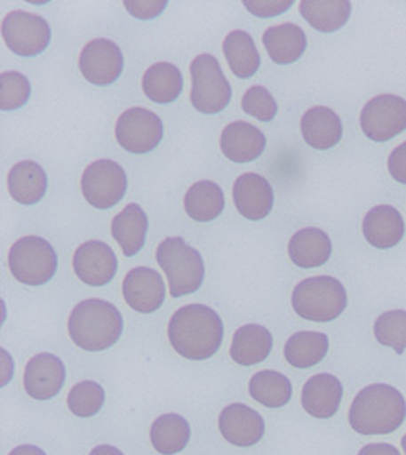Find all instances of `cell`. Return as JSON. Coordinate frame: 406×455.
Returning <instances> with one entry per match:
<instances>
[{
    "instance_id": "obj_26",
    "label": "cell",
    "mask_w": 406,
    "mask_h": 455,
    "mask_svg": "<svg viewBox=\"0 0 406 455\" xmlns=\"http://www.w3.org/2000/svg\"><path fill=\"white\" fill-rule=\"evenodd\" d=\"M263 44L275 63L291 65L303 56L308 41L300 26L288 22L266 29Z\"/></svg>"
},
{
    "instance_id": "obj_22",
    "label": "cell",
    "mask_w": 406,
    "mask_h": 455,
    "mask_svg": "<svg viewBox=\"0 0 406 455\" xmlns=\"http://www.w3.org/2000/svg\"><path fill=\"white\" fill-rule=\"evenodd\" d=\"M7 188L20 205H36L48 192V176L39 163L19 161L9 172Z\"/></svg>"
},
{
    "instance_id": "obj_25",
    "label": "cell",
    "mask_w": 406,
    "mask_h": 455,
    "mask_svg": "<svg viewBox=\"0 0 406 455\" xmlns=\"http://www.w3.org/2000/svg\"><path fill=\"white\" fill-rule=\"evenodd\" d=\"M147 228V215L138 204L125 205L123 212L112 219V235L127 258L136 256L144 247Z\"/></svg>"
},
{
    "instance_id": "obj_4",
    "label": "cell",
    "mask_w": 406,
    "mask_h": 455,
    "mask_svg": "<svg viewBox=\"0 0 406 455\" xmlns=\"http://www.w3.org/2000/svg\"><path fill=\"white\" fill-rule=\"evenodd\" d=\"M156 261L166 275L171 297L192 295L205 280L202 254L183 237H166L156 249Z\"/></svg>"
},
{
    "instance_id": "obj_1",
    "label": "cell",
    "mask_w": 406,
    "mask_h": 455,
    "mask_svg": "<svg viewBox=\"0 0 406 455\" xmlns=\"http://www.w3.org/2000/svg\"><path fill=\"white\" fill-rule=\"evenodd\" d=\"M171 347L188 361L211 359L224 340V323L207 305H185L178 308L168 323Z\"/></svg>"
},
{
    "instance_id": "obj_24",
    "label": "cell",
    "mask_w": 406,
    "mask_h": 455,
    "mask_svg": "<svg viewBox=\"0 0 406 455\" xmlns=\"http://www.w3.org/2000/svg\"><path fill=\"white\" fill-rule=\"evenodd\" d=\"M273 349V335L258 323H248L237 329L232 344H230V357L239 366H254L266 361Z\"/></svg>"
},
{
    "instance_id": "obj_15",
    "label": "cell",
    "mask_w": 406,
    "mask_h": 455,
    "mask_svg": "<svg viewBox=\"0 0 406 455\" xmlns=\"http://www.w3.org/2000/svg\"><path fill=\"white\" fill-rule=\"evenodd\" d=\"M125 303L139 314H155L164 303L166 286L156 269L139 266L131 269L123 281Z\"/></svg>"
},
{
    "instance_id": "obj_32",
    "label": "cell",
    "mask_w": 406,
    "mask_h": 455,
    "mask_svg": "<svg viewBox=\"0 0 406 455\" xmlns=\"http://www.w3.org/2000/svg\"><path fill=\"white\" fill-rule=\"evenodd\" d=\"M329 352V337L322 332L293 333L284 346V359L290 366L308 369L325 359Z\"/></svg>"
},
{
    "instance_id": "obj_44",
    "label": "cell",
    "mask_w": 406,
    "mask_h": 455,
    "mask_svg": "<svg viewBox=\"0 0 406 455\" xmlns=\"http://www.w3.org/2000/svg\"><path fill=\"white\" fill-rule=\"evenodd\" d=\"M402 445H403V451H405L406 455V435L403 437V440H402Z\"/></svg>"
},
{
    "instance_id": "obj_20",
    "label": "cell",
    "mask_w": 406,
    "mask_h": 455,
    "mask_svg": "<svg viewBox=\"0 0 406 455\" xmlns=\"http://www.w3.org/2000/svg\"><path fill=\"white\" fill-rule=\"evenodd\" d=\"M300 129L305 142L317 151L336 148L344 132L340 117L332 108L322 106L312 107L303 114Z\"/></svg>"
},
{
    "instance_id": "obj_5",
    "label": "cell",
    "mask_w": 406,
    "mask_h": 455,
    "mask_svg": "<svg viewBox=\"0 0 406 455\" xmlns=\"http://www.w3.org/2000/svg\"><path fill=\"white\" fill-rule=\"evenodd\" d=\"M297 315L308 322H332L347 307V291L332 276H314L300 281L291 295Z\"/></svg>"
},
{
    "instance_id": "obj_23",
    "label": "cell",
    "mask_w": 406,
    "mask_h": 455,
    "mask_svg": "<svg viewBox=\"0 0 406 455\" xmlns=\"http://www.w3.org/2000/svg\"><path fill=\"white\" fill-rule=\"evenodd\" d=\"M288 254L299 267H320L332 256V241L322 228H301L290 239Z\"/></svg>"
},
{
    "instance_id": "obj_10",
    "label": "cell",
    "mask_w": 406,
    "mask_h": 455,
    "mask_svg": "<svg viewBox=\"0 0 406 455\" xmlns=\"http://www.w3.org/2000/svg\"><path fill=\"white\" fill-rule=\"evenodd\" d=\"M164 125L149 108L131 107L121 114L115 124V140L119 146L132 155H147L163 140Z\"/></svg>"
},
{
    "instance_id": "obj_40",
    "label": "cell",
    "mask_w": 406,
    "mask_h": 455,
    "mask_svg": "<svg viewBox=\"0 0 406 455\" xmlns=\"http://www.w3.org/2000/svg\"><path fill=\"white\" fill-rule=\"evenodd\" d=\"M388 170L398 183L406 185V140L389 155Z\"/></svg>"
},
{
    "instance_id": "obj_38",
    "label": "cell",
    "mask_w": 406,
    "mask_h": 455,
    "mask_svg": "<svg viewBox=\"0 0 406 455\" xmlns=\"http://www.w3.org/2000/svg\"><path fill=\"white\" fill-rule=\"evenodd\" d=\"M293 5L291 0H246L244 7L248 9L252 16L258 18H276L283 12H286Z\"/></svg>"
},
{
    "instance_id": "obj_30",
    "label": "cell",
    "mask_w": 406,
    "mask_h": 455,
    "mask_svg": "<svg viewBox=\"0 0 406 455\" xmlns=\"http://www.w3.org/2000/svg\"><path fill=\"white\" fill-rule=\"evenodd\" d=\"M226 209V196L215 181H196L185 195V212L195 222H212Z\"/></svg>"
},
{
    "instance_id": "obj_35",
    "label": "cell",
    "mask_w": 406,
    "mask_h": 455,
    "mask_svg": "<svg viewBox=\"0 0 406 455\" xmlns=\"http://www.w3.org/2000/svg\"><path fill=\"white\" fill-rule=\"evenodd\" d=\"M374 337L379 344L391 347L396 354L406 349V312L391 310L374 322Z\"/></svg>"
},
{
    "instance_id": "obj_18",
    "label": "cell",
    "mask_w": 406,
    "mask_h": 455,
    "mask_svg": "<svg viewBox=\"0 0 406 455\" xmlns=\"http://www.w3.org/2000/svg\"><path fill=\"white\" fill-rule=\"evenodd\" d=\"M344 387L336 376L322 372L312 376L301 391V406L314 419H332L338 411Z\"/></svg>"
},
{
    "instance_id": "obj_7",
    "label": "cell",
    "mask_w": 406,
    "mask_h": 455,
    "mask_svg": "<svg viewBox=\"0 0 406 455\" xmlns=\"http://www.w3.org/2000/svg\"><path fill=\"white\" fill-rule=\"evenodd\" d=\"M190 100L200 114L213 116L226 110L232 99V87L213 54H198L190 65Z\"/></svg>"
},
{
    "instance_id": "obj_43",
    "label": "cell",
    "mask_w": 406,
    "mask_h": 455,
    "mask_svg": "<svg viewBox=\"0 0 406 455\" xmlns=\"http://www.w3.org/2000/svg\"><path fill=\"white\" fill-rule=\"evenodd\" d=\"M89 455H124V452L114 445L102 443V445H97Z\"/></svg>"
},
{
    "instance_id": "obj_6",
    "label": "cell",
    "mask_w": 406,
    "mask_h": 455,
    "mask_svg": "<svg viewBox=\"0 0 406 455\" xmlns=\"http://www.w3.org/2000/svg\"><path fill=\"white\" fill-rule=\"evenodd\" d=\"M9 269L19 283L41 286L53 280L58 269V254L46 239L26 235L11 247Z\"/></svg>"
},
{
    "instance_id": "obj_14",
    "label": "cell",
    "mask_w": 406,
    "mask_h": 455,
    "mask_svg": "<svg viewBox=\"0 0 406 455\" xmlns=\"http://www.w3.org/2000/svg\"><path fill=\"white\" fill-rule=\"evenodd\" d=\"M67 379L63 361L52 352H41L31 357L24 369V389L37 402L54 398Z\"/></svg>"
},
{
    "instance_id": "obj_8",
    "label": "cell",
    "mask_w": 406,
    "mask_h": 455,
    "mask_svg": "<svg viewBox=\"0 0 406 455\" xmlns=\"http://www.w3.org/2000/svg\"><path fill=\"white\" fill-rule=\"evenodd\" d=\"M127 192L124 168L114 159H97L90 163L82 175V193L97 211L115 207Z\"/></svg>"
},
{
    "instance_id": "obj_12",
    "label": "cell",
    "mask_w": 406,
    "mask_h": 455,
    "mask_svg": "<svg viewBox=\"0 0 406 455\" xmlns=\"http://www.w3.org/2000/svg\"><path fill=\"white\" fill-rule=\"evenodd\" d=\"M78 67L84 78L92 85H112L121 78L124 70L123 50L106 37L92 39L80 53Z\"/></svg>"
},
{
    "instance_id": "obj_27",
    "label": "cell",
    "mask_w": 406,
    "mask_h": 455,
    "mask_svg": "<svg viewBox=\"0 0 406 455\" xmlns=\"http://www.w3.org/2000/svg\"><path fill=\"white\" fill-rule=\"evenodd\" d=\"M183 90V75L173 63H155L142 76V92L155 104L175 102Z\"/></svg>"
},
{
    "instance_id": "obj_37",
    "label": "cell",
    "mask_w": 406,
    "mask_h": 455,
    "mask_svg": "<svg viewBox=\"0 0 406 455\" xmlns=\"http://www.w3.org/2000/svg\"><path fill=\"white\" fill-rule=\"evenodd\" d=\"M243 110L261 123H269L278 114V104L267 88L252 85L243 97Z\"/></svg>"
},
{
    "instance_id": "obj_31",
    "label": "cell",
    "mask_w": 406,
    "mask_h": 455,
    "mask_svg": "<svg viewBox=\"0 0 406 455\" xmlns=\"http://www.w3.org/2000/svg\"><path fill=\"white\" fill-rule=\"evenodd\" d=\"M222 50L229 68L237 78H251L261 67V54L256 48L252 36L246 31H232L226 36Z\"/></svg>"
},
{
    "instance_id": "obj_33",
    "label": "cell",
    "mask_w": 406,
    "mask_h": 455,
    "mask_svg": "<svg viewBox=\"0 0 406 455\" xmlns=\"http://www.w3.org/2000/svg\"><path fill=\"white\" fill-rule=\"evenodd\" d=\"M291 381L278 371H259L249 381L251 398L266 408H282L291 400Z\"/></svg>"
},
{
    "instance_id": "obj_28",
    "label": "cell",
    "mask_w": 406,
    "mask_h": 455,
    "mask_svg": "<svg viewBox=\"0 0 406 455\" xmlns=\"http://www.w3.org/2000/svg\"><path fill=\"white\" fill-rule=\"evenodd\" d=\"M353 5L347 0H303L301 18L320 33H336L351 18Z\"/></svg>"
},
{
    "instance_id": "obj_11",
    "label": "cell",
    "mask_w": 406,
    "mask_h": 455,
    "mask_svg": "<svg viewBox=\"0 0 406 455\" xmlns=\"http://www.w3.org/2000/svg\"><path fill=\"white\" fill-rule=\"evenodd\" d=\"M362 132L374 142H386L406 131V100L398 95H378L361 112Z\"/></svg>"
},
{
    "instance_id": "obj_19",
    "label": "cell",
    "mask_w": 406,
    "mask_h": 455,
    "mask_svg": "<svg viewBox=\"0 0 406 455\" xmlns=\"http://www.w3.org/2000/svg\"><path fill=\"white\" fill-rule=\"evenodd\" d=\"M220 149L232 163H251L265 153L266 136L256 125L235 121L222 131Z\"/></svg>"
},
{
    "instance_id": "obj_2",
    "label": "cell",
    "mask_w": 406,
    "mask_h": 455,
    "mask_svg": "<svg viewBox=\"0 0 406 455\" xmlns=\"http://www.w3.org/2000/svg\"><path fill=\"white\" fill-rule=\"evenodd\" d=\"M405 419L403 395L383 383L361 389L349 410V423L361 435H386L398 430Z\"/></svg>"
},
{
    "instance_id": "obj_29",
    "label": "cell",
    "mask_w": 406,
    "mask_h": 455,
    "mask_svg": "<svg viewBox=\"0 0 406 455\" xmlns=\"http://www.w3.org/2000/svg\"><path fill=\"white\" fill-rule=\"evenodd\" d=\"M149 437H151V445L159 454H179L181 451L187 449L190 442L192 428H190V423L181 415L166 413L153 421Z\"/></svg>"
},
{
    "instance_id": "obj_3",
    "label": "cell",
    "mask_w": 406,
    "mask_h": 455,
    "mask_svg": "<svg viewBox=\"0 0 406 455\" xmlns=\"http://www.w3.org/2000/svg\"><path fill=\"white\" fill-rule=\"evenodd\" d=\"M124 331L123 314L110 301L89 298L80 301L68 318L73 344L89 352H100L117 344Z\"/></svg>"
},
{
    "instance_id": "obj_21",
    "label": "cell",
    "mask_w": 406,
    "mask_h": 455,
    "mask_svg": "<svg viewBox=\"0 0 406 455\" xmlns=\"http://www.w3.org/2000/svg\"><path fill=\"white\" fill-rule=\"evenodd\" d=\"M366 241L378 249H391L405 235V220L391 205H378L366 213L362 222Z\"/></svg>"
},
{
    "instance_id": "obj_17",
    "label": "cell",
    "mask_w": 406,
    "mask_h": 455,
    "mask_svg": "<svg viewBox=\"0 0 406 455\" xmlns=\"http://www.w3.org/2000/svg\"><path fill=\"white\" fill-rule=\"evenodd\" d=\"M234 205L248 220H263L275 204V192L265 176L244 173L239 176L232 188Z\"/></svg>"
},
{
    "instance_id": "obj_41",
    "label": "cell",
    "mask_w": 406,
    "mask_h": 455,
    "mask_svg": "<svg viewBox=\"0 0 406 455\" xmlns=\"http://www.w3.org/2000/svg\"><path fill=\"white\" fill-rule=\"evenodd\" d=\"M357 455H402L391 443H368Z\"/></svg>"
},
{
    "instance_id": "obj_36",
    "label": "cell",
    "mask_w": 406,
    "mask_h": 455,
    "mask_svg": "<svg viewBox=\"0 0 406 455\" xmlns=\"http://www.w3.org/2000/svg\"><path fill=\"white\" fill-rule=\"evenodd\" d=\"M31 97V84L19 71H4L0 75V108L4 112L18 110Z\"/></svg>"
},
{
    "instance_id": "obj_9",
    "label": "cell",
    "mask_w": 406,
    "mask_h": 455,
    "mask_svg": "<svg viewBox=\"0 0 406 455\" xmlns=\"http://www.w3.org/2000/svg\"><path fill=\"white\" fill-rule=\"evenodd\" d=\"M2 37L12 53L33 58L50 46L52 28L46 19L37 14L12 11L2 20Z\"/></svg>"
},
{
    "instance_id": "obj_39",
    "label": "cell",
    "mask_w": 406,
    "mask_h": 455,
    "mask_svg": "<svg viewBox=\"0 0 406 455\" xmlns=\"http://www.w3.org/2000/svg\"><path fill=\"white\" fill-rule=\"evenodd\" d=\"M168 2L158 0V2H131L125 0L124 7L127 12L134 18L142 19V20H149V19L158 18L159 14L166 9Z\"/></svg>"
},
{
    "instance_id": "obj_13",
    "label": "cell",
    "mask_w": 406,
    "mask_h": 455,
    "mask_svg": "<svg viewBox=\"0 0 406 455\" xmlns=\"http://www.w3.org/2000/svg\"><path fill=\"white\" fill-rule=\"evenodd\" d=\"M117 267V256L104 241H87L73 254L75 275L89 286H106L114 280Z\"/></svg>"
},
{
    "instance_id": "obj_42",
    "label": "cell",
    "mask_w": 406,
    "mask_h": 455,
    "mask_svg": "<svg viewBox=\"0 0 406 455\" xmlns=\"http://www.w3.org/2000/svg\"><path fill=\"white\" fill-rule=\"evenodd\" d=\"M9 455H46L43 449H39L37 445H19Z\"/></svg>"
},
{
    "instance_id": "obj_34",
    "label": "cell",
    "mask_w": 406,
    "mask_h": 455,
    "mask_svg": "<svg viewBox=\"0 0 406 455\" xmlns=\"http://www.w3.org/2000/svg\"><path fill=\"white\" fill-rule=\"evenodd\" d=\"M67 403L75 417H95L106 404V389L95 381L76 383L71 387Z\"/></svg>"
},
{
    "instance_id": "obj_16",
    "label": "cell",
    "mask_w": 406,
    "mask_h": 455,
    "mask_svg": "<svg viewBox=\"0 0 406 455\" xmlns=\"http://www.w3.org/2000/svg\"><path fill=\"white\" fill-rule=\"evenodd\" d=\"M222 437L235 447H252L265 437V419L244 403H230L219 415Z\"/></svg>"
}]
</instances>
